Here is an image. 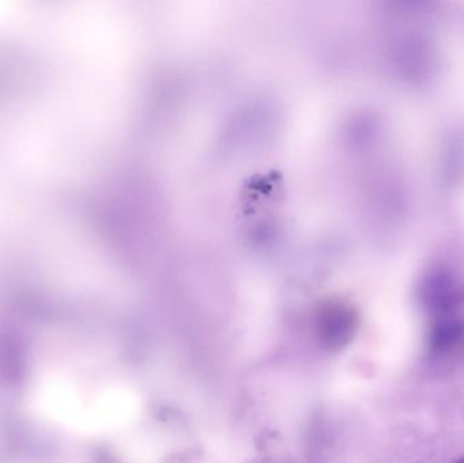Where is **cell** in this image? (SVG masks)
<instances>
[{
	"mask_svg": "<svg viewBox=\"0 0 464 463\" xmlns=\"http://www.w3.org/2000/svg\"><path fill=\"white\" fill-rule=\"evenodd\" d=\"M454 463H464V457L463 458L458 459V461H455Z\"/></svg>",
	"mask_w": 464,
	"mask_h": 463,
	"instance_id": "cell-2",
	"label": "cell"
},
{
	"mask_svg": "<svg viewBox=\"0 0 464 463\" xmlns=\"http://www.w3.org/2000/svg\"><path fill=\"white\" fill-rule=\"evenodd\" d=\"M464 337V325L459 320L446 318L439 321L430 332V347L432 353L444 355L451 352Z\"/></svg>",
	"mask_w": 464,
	"mask_h": 463,
	"instance_id": "cell-1",
	"label": "cell"
}]
</instances>
